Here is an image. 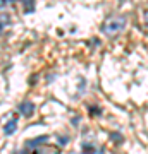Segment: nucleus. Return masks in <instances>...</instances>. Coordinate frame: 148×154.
Wrapping results in <instances>:
<instances>
[{"mask_svg":"<svg viewBox=\"0 0 148 154\" xmlns=\"http://www.w3.org/2000/svg\"><path fill=\"white\" fill-rule=\"evenodd\" d=\"M126 24H127L126 16H114V17H110V19H107V22L102 26V31L105 34L112 36V34L121 33L122 29L126 28Z\"/></svg>","mask_w":148,"mask_h":154,"instance_id":"obj_1","label":"nucleus"},{"mask_svg":"<svg viewBox=\"0 0 148 154\" xmlns=\"http://www.w3.org/2000/svg\"><path fill=\"white\" fill-rule=\"evenodd\" d=\"M17 111H21V115H24V116H31L35 111V105L31 101H22L19 105V108H17Z\"/></svg>","mask_w":148,"mask_h":154,"instance_id":"obj_2","label":"nucleus"},{"mask_svg":"<svg viewBox=\"0 0 148 154\" xmlns=\"http://www.w3.org/2000/svg\"><path fill=\"white\" fill-rule=\"evenodd\" d=\"M16 128H17V116H12L11 120L5 123V127H4V134L5 135H12L16 132Z\"/></svg>","mask_w":148,"mask_h":154,"instance_id":"obj_3","label":"nucleus"},{"mask_svg":"<svg viewBox=\"0 0 148 154\" xmlns=\"http://www.w3.org/2000/svg\"><path fill=\"white\" fill-rule=\"evenodd\" d=\"M47 139H48V135H38V137H35V139H31V140H28V142H26V147H28V149L38 147L40 144H45V142H47Z\"/></svg>","mask_w":148,"mask_h":154,"instance_id":"obj_4","label":"nucleus"},{"mask_svg":"<svg viewBox=\"0 0 148 154\" xmlns=\"http://www.w3.org/2000/svg\"><path fill=\"white\" fill-rule=\"evenodd\" d=\"M9 22H11L9 16H7V14H2V17H0V31H2V29L5 28V26L9 24Z\"/></svg>","mask_w":148,"mask_h":154,"instance_id":"obj_5","label":"nucleus"},{"mask_svg":"<svg viewBox=\"0 0 148 154\" xmlns=\"http://www.w3.org/2000/svg\"><path fill=\"white\" fill-rule=\"evenodd\" d=\"M48 149H50V147H48ZM48 149H45V151H43V149H38V151H35L33 154H47V152H48ZM54 154H59V151H55Z\"/></svg>","mask_w":148,"mask_h":154,"instance_id":"obj_6","label":"nucleus"},{"mask_svg":"<svg viewBox=\"0 0 148 154\" xmlns=\"http://www.w3.org/2000/svg\"><path fill=\"white\" fill-rule=\"evenodd\" d=\"M24 7H26V12H28V11H33V9H35L33 4H28V2H24Z\"/></svg>","mask_w":148,"mask_h":154,"instance_id":"obj_7","label":"nucleus"},{"mask_svg":"<svg viewBox=\"0 0 148 154\" xmlns=\"http://www.w3.org/2000/svg\"><path fill=\"white\" fill-rule=\"evenodd\" d=\"M16 154H28V152H26V151H17Z\"/></svg>","mask_w":148,"mask_h":154,"instance_id":"obj_8","label":"nucleus"}]
</instances>
